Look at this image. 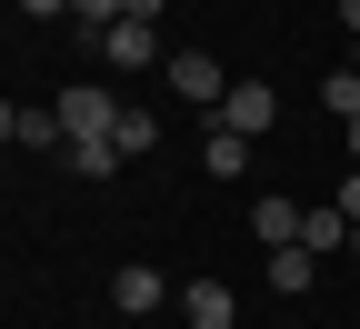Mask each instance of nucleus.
<instances>
[{
  "instance_id": "f257e3e1",
  "label": "nucleus",
  "mask_w": 360,
  "mask_h": 329,
  "mask_svg": "<svg viewBox=\"0 0 360 329\" xmlns=\"http://www.w3.org/2000/svg\"><path fill=\"white\" fill-rule=\"evenodd\" d=\"M60 130H70V150H80V140H110L120 130V90H60Z\"/></svg>"
},
{
  "instance_id": "f03ea898",
  "label": "nucleus",
  "mask_w": 360,
  "mask_h": 329,
  "mask_svg": "<svg viewBox=\"0 0 360 329\" xmlns=\"http://www.w3.org/2000/svg\"><path fill=\"white\" fill-rule=\"evenodd\" d=\"M90 51H101V70H150L160 60V20H110Z\"/></svg>"
},
{
  "instance_id": "7ed1b4c3",
  "label": "nucleus",
  "mask_w": 360,
  "mask_h": 329,
  "mask_svg": "<svg viewBox=\"0 0 360 329\" xmlns=\"http://www.w3.org/2000/svg\"><path fill=\"white\" fill-rule=\"evenodd\" d=\"M220 130H240V140H270V120H281V90H260V80H231V100L210 110Z\"/></svg>"
},
{
  "instance_id": "20e7f679",
  "label": "nucleus",
  "mask_w": 360,
  "mask_h": 329,
  "mask_svg": "<svg viewBox=\"0 0 360 329\" xmlns=\"http://www.w3.org/2000/svg\"><path fill=\"white\" fill-rule=\"evenodd\" d=\"M0 140H11V150H70L60 110H40V100H11V110H0Z\"/></svg>"
},
{
  "instance_id": "39448f33",
  "label": "nucleus",
  "mask_w": 360,
  "mask_h": 329,
  "mask_svg": "<svg viewBox=\"0 0 360 329\" xmlns=\"http://www.w3.org/2000/svg\"><path fill=\"white\" fill-rule=\"evenodd\" d=\"M160 300H170V279H160L150 260H130V269H110V309H120V319H150Z\"/></svg>"
},
{
  "instance_id": "423d86ee",
  "label": "nucleus",
  "mask_w": 360,
  "mask_h": 329,
  "mask_svg": "<svg viewBox=\"0 0 360 329\" xmlns=\"http://www.w3.org/2000/svg\"><path fill=\"white\" fill-rule=\"evenodd\" d=\"M170 90H180V100H200V110L231 100V80H220V60H210V51H180V60H170Z\"/></svg>"
},
{
  "instance_id": "0eeeda50",
  "label": "nucleus",
  "mask_w": 360,
  "mask_h": 329,
  "mask_svg": "<svg viewBox=\"0 0 360 329\" xmlns=\"http://www.w3.org/2000/svg\"><path fill=\"white\" fill-rule=\"evenodd\" d=\"M250 240H260V250H300V200L260 190V210H250Z\"/></svg>"
},
{
  "instance_id": "6e6552de",
  "label": "nucleus",
  "mask_w": 360,
  "mask_h": 329,
  "mask_svg": "<svg viewBox=\"0 0 360 329\" xmlns=\"http://www.w3.org/2000/svg\"><path fill=\"white\" fill-rule=\"evenodd\" d=\"M350 240H360V220H350L340 200H321V210H300V250H310V260H321V250H350Z\"/></svg>"
},
{
  "instance_id": "1a4fd4ad",
  "label": "nucleus",
  "mask_w": 360,
  "mask_h": 329,
  "mask_svg": "<svg viewBox=\"0 0 360 329\" xmlns=\"http://www.w3.org/2000/svg\"><path fill=\"white\" fill-rule=\"evenodd\" d=\"M180 319H191V329H231V319H240V300L220 290V279H191V290H180Z\"/></svg>"
},
{
  "instance_id": "9d476101",
  "label": "nucleus",
  "mask_w": 360,
  "mask_h": 329,
  "mask_svg": "<svg viewBox=\"0 0 360 329\" xmlns=\"http://www.w3.org/2000/svg\"><path fill=\"white\" fill-rule=\"evenodd\" d=\"M200 170H220V180H240V170H250V140L210 120V140H200Z\"/></svg>"
},
{
  "instance_id": "9b49d317",
  "label": "nucleus",
  "mask_w": 360,
  "mask_h": 329,
  "mask_svg": "<svg viewBox=\"0 0 360 329\" xmlns=\"http://www.w3.org/2000/svg\"><path fill=\"white\" fill-rule=\"evenodd\" d=\"M110 140H120V160H141V150H160V120H150L141 100H120V130H110Z\"/></svg>"
},
{
  "instance_id": "f8f14e48",
  "label": "nucleus",
  "mask_w": 360,
  "mask_h": 329,
  "mask_svg": "<svg viewBox=\"0 0 360 329\" xmlns=\"http://www.w3.org/2000/svg\"><path fill=\"white\" fill-rule=\"evenodd\" d=\"M310 279H321V260H310V250H270V290H281V300H300Z\"/></svg>"
},
{
  "instance_id": "ddd939ff",
  "label": "nucleus",
  "mask_w": 360,
  "mask_h": 329,
  "mask_svg": "<svg viewBox=\"0 0 360 329\" xmlns=\"http://www.w3.org/2000/svg\"><path fill=\"white\" fill-rule=\"evenodd\" d=\"M60 160H70L80 180H110V170H120V140H80V150H60Z\"/></svg>"
},
{
  "instance_id": "4468645a",
  "label": "nucleus",
  "mask_w": 360,
  "mask_h": 329,
  "mask_svg": "<svg viewBox=\"0 0 360 329\" xmlns=\"http://www.w3.org/2000/svg\"><path fill=\"white\" fill-rule=\"evenodd\" d=\"M321 110H330V120H360V70H330V80H321Z\"/></svg>"
},
{
  "instance_id": "2eb2a0df",
  "label": "nucleus",
  "mask_w": 360,
  "mask_h": 329,
  "mask_svg": "<svg viewBox=\"0 0 360 329\" xmlns=\"http://www.w3.org/2000/svg\"><path fill=\"white\" fill-rule=\"evenodd\" d=\"M70 11H80V20H90V40H101V30H110V20H130V0H70Z\"/></svg>"
},
{
  "instance_id": "dca6fc26",
  "label": "nucleus",
  "mask_w": 360,
  "mask_h": 329,
  "mask_svg": "<svg viewBox=\"0 0 360 329\" xmlns=\"http://www.w3.org/2000/svg\"><path fill=\"white\" fill-rule=\"evenodd\" d=\"M330 200H340V210L360 220V170H340V190H330Z\"/></svg>"
},
{
  "instance_id": "f3484780",
  "label": "nucleus",
  "mask_w": 360,
  "mask_h": 329,
  "mask_svg": "<svg viewBox=\"0 0 360 329\" xmlns=\"http://www.w3.org/2000/svg\"><path fill=\"white\" fill-rule=\"evenodd\" d=\"M340 150H350V170H360V120H340Z\"/></svg>"
},
{
  "instance_id": "a211bd4d",
  "label": "nucleus",
  "mask_w": 360,
  "mask_h": 329,
  "mask_svg": "<svg viewBox=\"0 0 360 329\" xmlns=\"http://www.w3.org/2000/svg\"><path fill=\"white\" fill-rule=\"evenodd\" d=\"M20 11H30V20H51V11H70V0H20Z\"/></svg>"
},
{
  "instance_id": "6ab92c4d",
  "label": "nucleus",
  "mask_w": 360,
  "mask_h": 329,
  "mask_svg": "<svg viewBox=\"0 0 360 329\" xmlns=\"http://www.w3.org/2000/svg\"><path fill=\"white\" fill-rule=\"evenodd\" d=\"M340 30H350V40H360V0H340Z\"/></svg>"
},
{
  "instance_id": "aec40b11",
  "label": "nucleus",
  "mask_w": 360,
  "mask_h": 329,
  "mask_svg": "<svg viewBox=\"0 0 360 329\" xmlns=\"http://www.w3.org/2000/svg\"><path fill=\"white\" fill-rule=\"evenodd\" d=\"M350 70H360V40H350Z\"/></svg>"
},
{
  "instance_id": "412c9836",
  "label": "nucleus",
  "mask_w": 360,
  "mask_h": 329,
  "mask_svg": "<svg viewBox=\"0 0 360 329\" xmlns=\"http://www.w3.org/2000/svg\"><path fill=\"white\" fill-rule=\"evenodd\" d=\"M350 260H360V240H350Z\"/></svg>"
}]
</instances>
